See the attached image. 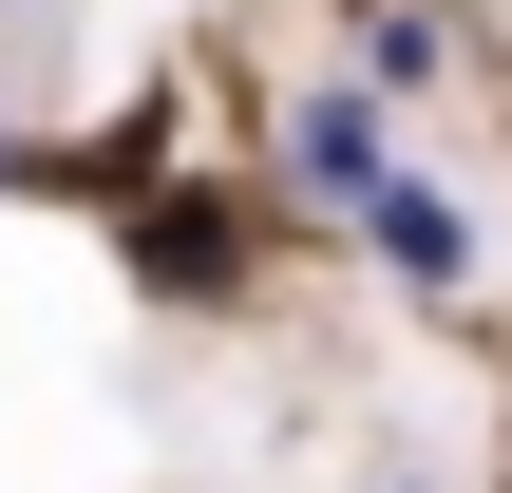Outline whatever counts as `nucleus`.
Returning <instances> with one entry per match:
<instances>
[{
  "mask_svg": "<svg viewBox=\"0 0 512 493\" xmlns=\"http://www.w3.org/2000/svg\"><path fill=\"white\" fill-rule=\"evenodd\" d=\"M361 247H380V266H399V285H418V304H456V285H475V209H456V190H437V171H399V190H380V209H361Z\"/></svg>",
  "mask_w": 512,
  "mask_h": 493,
  "instance_id": "2",
  "label": "nucleus"
},
{
  "mask_svg": "<svg viewBox=\"0 0 512 493\" xmlns=\"http://www.w3.org/2000/svg\"><path fill=\"white\" fill-rule=\"evenodd\" d=\"M19 19H38V0H19Z\"/></svg>",
  "mask_w": 512,
  "mask_h": 493,
  "instance_id": "5",
  "label": "nucleus"
},
{
  "mask_svg": "<svg viewBox=\"0 0 512 493\" xmlns=\"http://www.w3.org/2000/svg\"><path fill=\"white\" fill-rule=\"evenodd\" d=\"M342 76H361L380 114H418V95L456 76V19H437V0H361V38H342Z\"/></svg>",
  "mask_w": 512,
  "mask_h": 493,
  "instance_id": "3",
  "label": "nucleus"
},
{
  "mask_svg": "<svg viewBox=\"0 0 512 493\" xmlns=\"http://www.w3.org/2000/svg\"><path fill=\"white\" fill-rule=\"evenodd\" d=\"M133 266H152V285H228V266H247V247H228V228H190V209H171V228H133Z\"/></svg>",
  "mask_w": 512,
  "mask_h": 493,
  "instance_id": "4",
  "label": "nucleus"
},
{
  "mask_svg": "<svg viewBox=\"0 0 512 493\" xmlns=\"http://www.w3.org/2000/svg\"><path fill=\"white\" fill-rule=\"evenodd\" d=\"M285 190H304V209H342V228L399 190V133H380V95H361V76H304V95H285Z\"/></svg>",
  "mask_w": 512,
  "mask_h": 493,
  "instance_id": "1",
  "label": "nucleus"
}]
</instances>
